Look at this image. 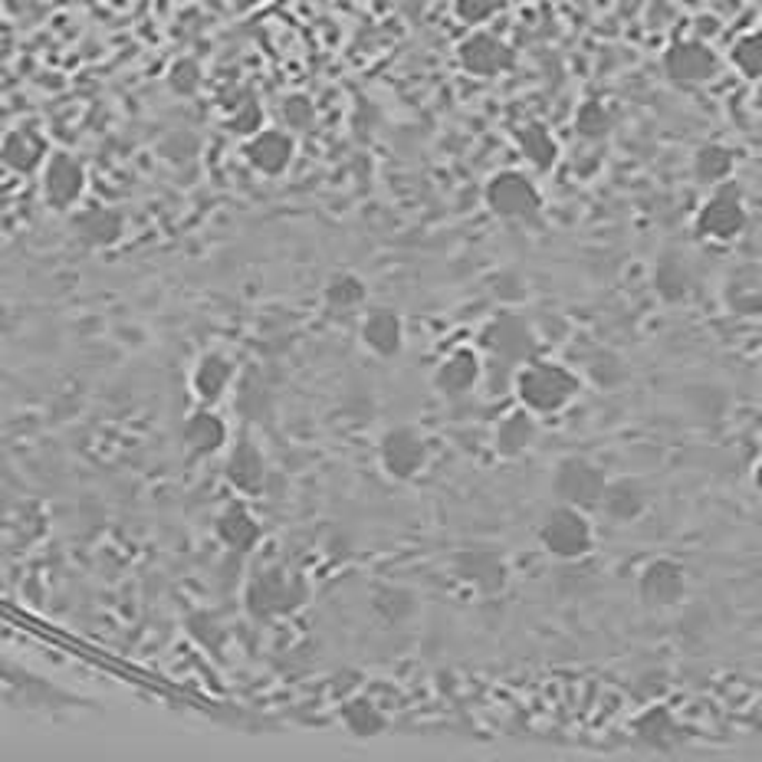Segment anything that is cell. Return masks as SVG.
Listing matches in <instances>:
<instances>
[{
	"mask_svg": "<svg viewBox=\"0 0 762 762\" xmlns=\"http://www.w3.org/2000/svg\"><path fill=\"white\" fill-rule=\"evenodd\" d=\"M654 286H657V293H661L664 299L677 303V299H684V296L691 293V274H687V267H681L677 260H664V264L654 270Z\"/></svg>",
	"mask_w": 762,
	"mask_h": 762,
	"instance_id": "obj_30",
	"label": "cell"
},
{
	"mask_svg": "<svg viewBox=\"0 0 762 762\" xmlns=\"http://www.w3.org/2000/svg\"><path fill=\"white\" fill-rule=\"evenodd\" d=\"M378 457H382V467H385L388 477L412 481L427 464V444H424V437L417 434L415 427H392L382 437Z\"/></svg>",
	"mask_w": 762,
	"mask_h": 762,
	"instance_id": "obj_10",
	"label": "cell"
},
{
	"mask_svg": "<svg viewBox=\"0 0 762 762\" xmlns=\"http://www.w3.org/2000/svg\"><path fill=\"white\" fill-rule=\"evenodd\" d=\"M536 437H540L536 415L530 408H516V412L503 417L499 427H496V451L503 457H519V454H526L536 444Z\"/></svg>",
	"mask_w": 762,
	"mask_h": 762,
	"instance_id": "obj_16",
	"label": "cell"
},
{
	"mask_svg": "<svg viewBox=\"0 0 762 762\" xmlns=\"http://www.w3.org/2000/svg\"><path fill=\"white\" fill-rule=\"evenodd\" d=\"M72 230H76V237H82L92 247H109L122 237V217L109 208L82 210L72 217Z\"/></svg>",
	"mask_w": 762,
	"mask_h": 762,
	"instance_id": "obj_21",
	"label": "cell"
},
{
	"mask_svg": "<svg viewBox=\"0 0 762 762\" xmlns=\"http://www.w3.org/2000/svg\"><path fill=\"white\" fill-rule=\"evenodd\" d=\"M516 145L523 151V158L536 168V171H550L555 161H558V145H555L553 132L540 122L526 126L516 132Z\"/></svg>",
	"mask_w": 762,
	"mask_h": 762,
	"instance_id": "obj_24",
	"label": "cell"
},
{
	"mask_svg": "<svg viewBox=\"0 0 762 762\" xmlns=\"http://www.w3.org/2000/svg\"><path fill=\"white\" fill-rule=\"evenodd\" d=\"M362 299H365V283L358 277H352V274L329 279V286H326V303L336 306V309H352Z\"/></svg>",
	"mask_w": 762,
	"mask_h": 762,
	"instance_id": "obj_32",
	"label": "cell"
},
{
	"mask_svg": "<svg viewBox=\"0 0 762 762\" xmlns=\"http://www.w3.org/2000/svg\"><path fill=\"white\" fill-rule=\"evenodd\" d=\"M457 60H461V67L471 72V76L493 79V76H503V72L513 70L516 53H513V47L503 43L499 37H493V33H486V30H474V33L457 47Z\"/></svg>",
	"mask_w": 762,
	"mask_h": 762,
	"instance_id": "obj_11",
	"label": "cell"
},
{
	"mask_svg": "<svg viewBox=\"0 0 762 762\" xmlns=\"http://www.w3.org/2000/svg\"><path fill=\"white\" fill-rule=\"evenodd\" d=\"M503 10H506V0H454V13L467 27H484Z\"/></svg>",
	"mask_w": 762,
	"mask_h": 762,
	"instance_id": "obj_33",
	"label": "cell"
},
{
	"mask_svg": "<svg viewBox=\"0 0 762 762\" xmlns=\"http://www.w3.org/2000/svg\"><path fill=\"white\" fill-rule=\"evenodd\" d=\"M457 572H461L464 582L477 585L481 592H496V588H503V582H506V565H503V558L496 553H486V550H471V553L461 555V558H457Z\"/></svg>",
	"mask_w": 762,
	"mask_h": 762,
	"instance_id": "obj_20",
	"label": "cell"
},
{
	"mask_svg": "<svg viewBox=\"0 0 762 762\" xmlns=\"http://www.w3.org/2000/svg\"><path fill=\"white\" fill-rule=\"evenodd\" d=\"M513 388H516L519 405L530 408L536 417L558 415V412H565L582 395V378L568 365H562V362L530 358L516 372Z\"/></svg>",
	"mask_w": 762,
	"mask_h": 762,
	"instance_id": "obj_1",
	"label": "cell"
},
{
	"mask_svg": "<svg viewBox=\"0 0 762 762\" xmlns=\"http://www.w3.org/2000/svg\"><path fill=\"white\" fill-rule=\"evenodd\" d=\"M730 63L743 72L746 79H762V30L746 33L733 43L730 50Z\"/></svg>",
	"mask_w": 762,
	"mask_h": 762,
	"instance_id": "obj_28",
	"label": "cell"
},
{
	"mask_svg": "<svg viewBox=\"0 0 762 762\" xmlns=\"http://www.w3.org/2000/svg\"><path fill=\"white\" fill-rule=\"evenodd\" d=\"M283 122H286L289 132H306L316 122V106L306 96H289L283 102Z\"/></svg>",
	"mask_w": 762,
	"mask_h": 762,
	"instance_id": "obj_34",
	"label": "cell"
},
{
	"mask_svg": "<svg viewBox=\"0 0 762 762\" xmlns=\"http://www.w3.org/2000/svg\"><path fill=\"white\" fill-rule=\"evenodd\" d=\"M247 161L260 171V175H270L277 178L283 175L289 165H293V155H296V139L286 132V129H260L257 136L247 139Z\"/></svg>",
	"mask_w": 762,
	"mask_h": 762,
	"instance_id": "obj_13",
	"label": "cell"
},
{
	"mask_svg": "<svg viewBox=\"0 0 762 762\" xmlns=\"http://www.w3.org/2000/svg\"><path fill=\"white\" fill-rule=\"evenodd\" d=\"M378 612H382V615H388V618H405V615H412V612H415V598H412L408 592H395V588H388V592H382V595H378Z\"/></svg>",
	"mask_w": 762,
	"mask_h": 762,
	"instance_id": "obj_37",
	"label": "cell"
},
{
	"mask_svg": "<svg viewBox=\"0 0 762 762\" xmlns=\"http://www.w3.org/2000/svg\"><path fill=\"white\" fill-rule=\"evenodd\" d=\"M486 208L503 220H536L543 210V195L523 171H499L486 181Z\"/></svg>",
	"mask_w": 762,
	"mask_h": 762,
	"instance_id": "obj_5",
	"label": "cell"
},
{
	"mask_svg": "<svg viewBox=\"0 0 762 762\" xmlns=\"http://www.w3.org/2000/svg\"><path fill=\"white\" fill-rule=\"evenodd\" d=\"M484 378V362L474 348H457L451 352L437 372H434V388L447 398H457V395H467L477 388V382Z\"/></svg>",
	"mask_w": 762,
	"mask_h": 762,
	"instance_id": "obj_14",
	"label": "cell"
},
{
	"mask_svg": "<svg viewBox=\"0 0 762 762\" xmlns=\"http://www.w3.org/2000/svg\"><path fill=\"white\" fill-rule=\"evenodd\" d=\"M306 595H309V588L299 575L267 572L247 588V608L260 618L286 615V612H296L306 602Z\"/></svg>",
	"mask_w": 762,
	"mask_h": 762,
	"instance_id": "obj_7",
	"label": "cell"
},
{
	"mask_svg": "<svg viewBox=\"0 0 762 762\" xmlns=\"http://www.w3.org/2000/svg\"><path fill=\"white\" fill-rule=\"evenodd\" d=\"M540 543L558 562H578L595 550V526L585 509L558 503L540 526Z\"/></svg>",
	"mask_w": 762,
	"mask_h": 762,
	"instance_id": "obj_2",
	"label": "cell"
},
{
	"mask_svg": "<svg viewBox=\"0 0 762 762\" xmlns=\"http://www.w3.org/2000/svg\"><path fill=\"white\" fill-rule=\"evenodd\" d=\"M733 168H736V151L733 148H726V145H703L696 155H693V175H696V181H703V185H726L730 181V175H733Z\"/></svg>",
	"mask_w": 762,
	"mask_h": 762,
	"instance_id": "obj_22",
	"label": "cell"
},
{
	"mask_svg": "<svg viewBox=\"0 0 762 762\" xmlns=\"http://www.w3.org/2000/svg\"><path fill=\"white\" fill-rule=\"evenodd\" d=\"M227 481L247 496H257L267 484V461L254 444H240L227 461Z\"/></svg>",
	"mask_w": 762,
	"mask_h": 762,
	"instance_id": "obj_19",
	"label": "cell"
},
{
	"mask_svg": "<svg viewBox=\"0 0 762 762\" xmlns=\"http://www.w3.org/2000/svg\"><path fill=\"white\" fill-rule=\"evenodd\" d=\"M553 489L555 496H558V503H568V506H578L585 513H595V509H602V499H605V489H608V477L588 457H565L555 467Z\"/></svg>",
	"mask_w": 762,
	"mask_h": 762,
	"instance_id": "obj_4",
	"label": "cell"
},
{
	"mask_svg": "<svg viewBox=\"0 0 762 762\" xmlns=\"http://www.w3.org/2000/svg\"><path fill=\"white\" fill-rule=\"evenodd\" d=\"M185 441L198 454H217L227 444V427L214 412H198L185 424Z\"/></svg>",
	"mask_w": 762,
	"mask_h": 762,
	"instance_id": "obj_25",
	"label": "cell"
},
{
	"mask_svg": "<svg viewBox=\"0 0 762 762\" xmlns=\"http://www.w3.org/2000/svg\"><path fill=\"white\" fill-rule=\"evenodd\" d=\"M575 132H578L582 139H605V136L612 132V112H608L602 102L588 99V102L578 106V112H575Z\"/></svg>",
	"mask_w": 762,
	"mask_h": 762,
	"instance_id": "obj_29",
	"label": "cell"
},
{
	"mask_svg": "<svg viewBox=\"0 0 762 762\" xmlns=\"http://www.w3.org/2000/svg\"><path fill=\"white\" fill-rule=\"evenodd\" d=\"M362 343L382 358L398 355L405 346V323L392 309H372L362 323Z\"/></svg>",
	"mask_w": 762,
	"mask_h": 762,
	"instance_id": "obj_15",
	"label": "cell"
},
{
	"mask_svg": "<svg viewBox=\"0 0 762 762\" xmlns=\"http://www.w3.org/2000/svg\"><path fill=\"white\" fill-rule=\"evenodd\" d=\"M220 540H224L230 550L244 553V550L257 546L260 526H257V519H254L244 506H230V509L220 516Z\"/></svg>",
	"mask_w": 762,
	"mask_h": 762,
	"instance_id": "obj_26",
	"label": "cell"
},
{
	"mask_svg": "<svg viewBox=\"0 0 762 762\" xmlns=\"http://www.w3.org/2000/svg\"><path fill=\"white\" fill-rule=\"evenodd\" d=\"M346 723L355 736H375L385 730V716L368 700H352L346 706Z\"/></svg>",
	"mask_w": 762,
	"mask_h": 762,
	"instance_id": "obj_31",
	"label": "cell"
},
{
	"mask_svg": "<svg viewBox=\"0 0 762 762\" xmlns=\"http://www.w3.org/2000/svg\"><path fill=\"white\" fill-rule=\"evenodd\" d=\"M227 129H230L234 136H244V139L257 136V132L264 129V109H260L257 102H244V106H237V109L227 116Z\"/></svg>",
	"mask_w": 762,
	"mask_h": 762,
	"instance_id": "obj_35",
	"label": "cell"
},
{
	"mask_svg": "<svg viewBox=\"0 0 762 762\" xmlns=\"http://www.w3.org/2000/svg\"><path fill=\"white\" fill-rule=\"evenodd\" d=\"M637 598L647 612H674L687 598V568L674 558H651L637 575Z\"/></svg>",
	"mask_w": 762,
	"mask_h": 762,
	"instance_id": "obj_6",
	"label": "cell"
},
{
	"mask_svg": "<svg viewBox=\"0 0 762 762\" xmlns=\"http://www.w3.org/2000/svg\"><path fill=\"white\" fill-rule=\"evenodd\" d=\"M168 86H171L178 96H191V92H198V86H201V70H198V63H191V60H178V63L171 67V72H168Z\"/></svg>",
	"mask_w": 762,
	"mask_h": 762,
	"instance_id": "obj_36",
	"label": "cell"
},
{
	"mask_svg": "<svg viewBox=\"0 0 762 762\" xmlns=\"http://www.w3.org/2000/svg\"><path fill=\"white\" fill-rule=\"evenodd\" d=\"M720 72V57L703 40H677L664 53V76L674 86H703Z\"/></svg>",
	"mask_w": 762,
	"mask_h": 762,
	"instance_id": "obj_8",
	"label": "cell"
},
{
	"mask_svg": "<svg viewBox=\"0 0 762 762\" xmlns=\"http://www.w3.org/2000/svg\"><path fill=\"white\" fill-rule=\"evenodd\" d=\"M693 230H696L700 240L716 244V247H726L736 237H743V230H746V205H743V195H740V188L733 181L713 188V195L700 205L696 217H693Z\"/></svg>",
	"mask_w": 762,
	"mask_h": 762,
	"instance_id": "obj_3",
	"label": "cell"
},
{
	"mask_svg": "<svg viewBox=\"0 0 762 762\" xmlns=\"http://www.w3.org/2000/svg\"><path fill=\"white\" fill-rule=\"evenodd\" d=\"M230 378H234V365H230V358H224V355H205V358L198 362V368H195L191 385H195L198 398L210 405V402H217V398L227 392Z\"/></svg>",
	"mask_w": 762,
	"mask_h": 762,
	"instance_id": "obj_23",
	"label": "cell"
},
{
	"mask_svg": "<svg viewBox=\"0 0 762 762\" xmlns=\"http://www.w3.org/2000/svg\"><path fill=\"white\" fill-rule=\"evenodd\" d=\"M0 158L7 168L20 171V175H30L37 168H43V161L50 158L47 155V141L40 139L37 132H27V129H17L10 132L3 145H0Z\"/></svg>",
	"mask_w": 762,
	"mask_h": 762,
	"instance_id": "obj_18",
	"label": "cell"
},
{
	"mask_svg": "<svg viewBox=\"0 0 762 762\" xmlns=\"http://www.w3.org/2000/svg\"><path fill=\"white\" fill-rule=\"evenodd\" d=\"M86 195V168L79 158L67 151H53L43 161V198L53 210L76 208V201Z\"/></svg>",
	"mask_w": 762,
	"mask_h": 762,
	"instance_id": "obj_9",
	"label": "cell"
},
{
	"mask_svg": "<svg viewBox=\"0 0 762 762\" xmlns=\"http://www.w3.org/2000/svg\"><path fill=\"white\" fill-rule=\"evenodd\" d=\"M647 509V489L637 481H608L605 499H602V513L615 523H634L641 519Z\"/></svg>",
	"mask_w": 762,
	"mask_h": 762,
	"instance_id": "obj_17",
	"label": "cell"
},
{
	"mask_svg": "<svg viewBox=\"0 0 762 762\" xmlns=\"http://www.w3.org/2000/svg\"><path fill=\"white\" fill-rule=\"evenodd\" d=\"M674 716H671V710L667 706H651V710H644L637 720H634V733H637V740L641 743H651V746H664L671 736H674Z\"/></svg>",
	"mask_w": 762,
	"mask_h": 762,
	"instance_id": "obj_27",
	"label": "cell"
},
{
	"mask_svg": "<svg viewBox=\"0 0 762 762\" xmlns=\"http://www.w3.org/2000/svg\"><path fill=\"white\" fill-rule=\"evenodd\" d=\"M753 484H756V489L762 493V461L756 464V471H753Z\"/></svg>",
	"mask_w": 762,
	"mask_h": 762,
	"instance_id": "obj_38",
	"label": "cell"
},
{
	"mask_svg": "<svg viewBox=\"0 0 762 762\" xmlns=\"http://www.w3.org/2000/svg\"><path fill=\"white\" fill-rule=\"evenodd\" d=\"M481 343H484L499 362H506V365H526V362L536 355V336H533V329L526 326V319L509 316V313H506V316H496V319L486 326Z\"/></svg>",
	"mask_w": 762,
	"mask_h": 762,
	"instance_id": "obj_12",
	"label": "cell"
}]
</instances>
